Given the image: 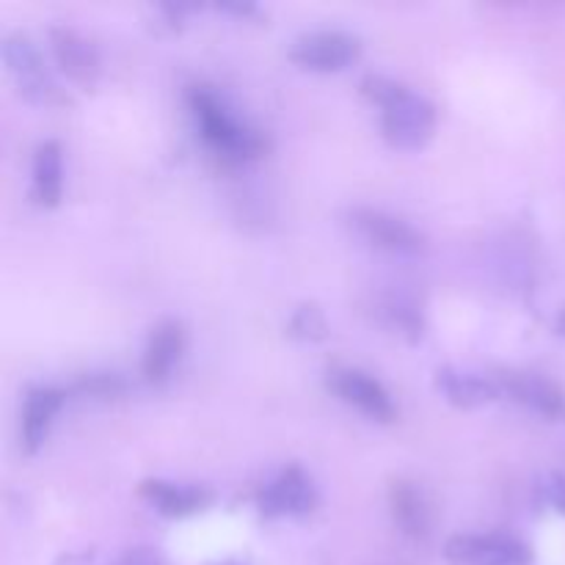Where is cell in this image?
Listing matches in <instances>:
<instances>
[{
	"instance_id": "6da1fadb",
	"label": "cell",
	"mask_w": 565,
	"mask_h": 565,
	"mask_svg": "<svg viewBox=\"0 0 565 565\" xmlns=\"http://www.w3.org/2000/svg\"><path fill=\"white\" fill-rule=\"evenodd\" d=\"M362 94L381 108V136L392 149L414 152L434 138L436 105L386 75H364Z\"/></svg>"
},
{
	"instance_id": "7a4b0ae2",
	"label": "cell",
	"mask_w": 565,
	"mask_h": 565,
	"mask_svg": "<svg viewBox=\"0 0 565 565\" xmlns=\"http://www.w3.org/2000/svg\"><path fill=\"white\" fill-rule=\"evenodd\" d=\"M188 110L204 147L226 163H248L263 154L265 138L248 121H243L230 108V103L210 86L188 88Z\"/></svg>"
},
{
	"instance_id": "3957f363",
	"label": "cell",
	"mask_w": 565,
	"mask_h": 565,
	"mask_svg": "<svg viewBox=\"0 0 565 565\" xmlns=\"http://www.w3.org/2000/svg\"><path fill=\"white\" fill-rule=\"evenodd\" d=\"M0 55L9 70L11 81H14L17 92L33 105H58L64 103V92H61L58 81L50 72L47 61H44L42 50L33 44L28 33H9L0 44Z\"/></svg>"
},
{
	"instance_id": "277c9868",
	"label": "cell",
	"mask_w": 565,
	"mask_h": 565,
	"mask_svg": "<svg viewBox=\"0 0 565 565\" xmlns=\"http://www.w3.org/2000/svg\"><path fill=\"white\" fill-rule=\"evenodd\" d=\"M345 218L353 235H359L367 246L379 248V252L395 254V257H417L425 252V235L401 215L356 204V207L348 210Z\"/></svg>"
},
{
	"instance_id": "5b68a950",
	"label": "cell",
	"mask_w": 565,
	"mask_h": 565,
	"mask_svg": "<svg viewBox=\"0 0 565 565\" xmlns=\"http://www.w3.org/2000/svg\"><path fill=\"white\" fill-rule=\"evenodd\" d=\"M287 55L301 70L331 75V72H342L356 64L362 55V39L351 31L320 28V31H307L292 39Z\"/></svg>"
},
{
	"instance_id": "8992f818",
	"label": "cell",
	"mask_w": 565,
	"mask_h": 565,
	"mask_svg": "<svg viewBox=\"0 0 565 565\" xmlns=\"http://www.w3.org/2000/svg\"><path fill=\"white\" fill-rule=\"evenodd\" d=\"M318 505V489L298 463L281 469L257 491V511L265 519H301Z\"/></svg>"
},
{
	"instance_id": "52a82bcc",
	"label": "cell",
	"mask_w": 565,
	"mask_h": 565,
	"mask_svg": "<svg viewBox=\"0 0 565 565\" xmlns=\"http://www.w3.org/2000/svg\"><path fill=\"white\" fill-rule=\"evenodd\" d=\"M450 565H530L533 552L524 541L505 533L452 535L445 544Z\"/></svg>"
},
{
	"instance_id": "ba28073f",
	"label": "cell",
	"mask_w": 565,
	"mask_h": 565,
	"mask_svg": "<svg viewBox=\"0 0 565 565\" xmlns=\"http://www.w3.org/2000/svg\"><path fill=\"white\" fill-rule=\"evenodd\" d=\"M326 384L342 403H348V406H353L364 417L375 419V423H392L397 417V406L392 401L390 390L364 370L334 367L326 375Z\"/></svg>"
},
{
	"instance_id": "9c48e42d",
	"label": "cell",
	"mask_w": 565,
	"mask_h": 565,
	"mask_svg": "<svg viewBox=\"0 0 565 565\" xmlns=\"http://www.w3.org/2000/svg\"><path fill=\"white\" fill-rule=\"evenodd\" d=\"M47 39L55 64L70 81L81 83L86 88L97 83L99 72H103V61H99V50L94 47L92 39H86L70 25H53Z\"/></svg>"
},
{
	"instance_id": "30bf717a",
	"label": "cell",
	"mask_w": 565,
	"mask_h": 565,
	"mask_svg": "<svg viewBox=\"0 0 565 565\" xmlns=\"http://www.w3.org/2000/svg\"><path fill=\"white\" fill-rule=\"evenodd\" d=\"M64 403L66 390H61V386H31L25 392L20 425V445L25 456H36L42 450Z\"/></svg>"
},
{
	"instance_id": "8fae6325",
	"label": "cell",
	"mask_w": 565,
	"mask_h": 565,
	"mask_svg": "<svg viewBox=\"0 0 565 565\" xmlns=\"http://www.w3.org/2000/svg\"><path fill=\"white\" fill-rule=\"evenodd\" d=\"M138 494L147 500L154 513L166 519H185L193 513H202L213 505V491L193 483H174V480L149 478L143 480Z\"/></svg>"
},
{
	"instance_id": "7c38bea8",
	"label": "cell",
	"mask_w": 565,
	"mask_h": 565,
	"mask_svg": "<svg viewBox=\"0 0 565 565\" xmlns=\"http://www.w3.org/2000/svg\"><path fill=\"white\" fill-rule=\"evenodd\" d=\"M497 381L502 386V395L511 397L513 403L546 419L565 423V392L552 379L541 373H502Z\"/></svg>"
},
{
	"instance_id": "4fadbf2b",
	"label": "cell",
	"mask_w": 565,
	"mask_h": 565,
	"mask_svg": "<svg viewBox=\"0 0 565 565\" xmlns=\"http://www.w3.org/2000/svg\"><path fill=\"white\" fill-rule=\"evenodd\" d=\"M188 334L180 320H163L149 334L147 348L141 356V373L149 384H166L185 353Z\"/></svg>"
},
{
	"instance_id": "5bb4252c",
	"label": "cell",
	"mask_w": 565,
	"mask_h": 565,
	"mask_svg": "<svg viewBox=\"0 0 565 565\" xmlns=\"http://www.w3.org/2000/svg\"><path fill=\"white\" fill-rule=\"evenodd\" d=\"M436 390L456 408H480L502 397V386L497 379H486L480 373H467V370L456 367H441L436 373Z\"/></svg>"
},
{
	"instance_id": "9a60e30c",
	"label": "cell",
	"mask_w": 565,
	"mask_h": 565,
	"mask_svg": "<svg viewBox=\"0 0 565 565\" xmlns=\"http://www.w3.org/2000/svg\"><path fill=\"white\" fill-rule=\"evenodd\" d=\"M31 193L42 207H58L64 196V149L53 138H44L33 149Z\"/></svg>"
},
{
	"instance_id": "2e32d148",
	"label": "cell",
	"mask_w": 565,
	"mask_h": 565,
	"mask_svg": "<svg viewBox=\"0 0 565 565\" xmlns=\"http://www.w3.org/2000/svg\"><path fill=\"white\" fill-rule=\"evenodd\" d=\"M390 511L392 522L406 539L423 541L430 533V508L423 489H417L408 480H397L390 489Z\"/></svg>"
},
{
	"instance_id": "e0dca14e",
	"label": "cell",
	"mask_w": 565,
	"mask_h": 565,
	"mask_svg": "<svg viewBox=\"0 0 565 565\" xmlns=\"http://www.w3.org/2000/svg\"><path fill=\"white\" fill-rule=\"evenodd\" d=\"M379 315L390 329H395L397 334H406L408 340H419L423 337V312H419L417 303L406 296H390L379 303Z\"/></svg>"
},
{
	"instance_id": "ac0fdd59",
	"label": "cell",
	"mask_w": 565,
	"mask_h": 565,
	"mask_svg": "<svg viewBox=\"0 0 565 565\" xmlns=\"http://www.w3.org/2000/svg\"><path fill=\"white\" fill-rule=\"evenodd\" d=\"M287 334L301 342H320L329 334V326H326L323 312L315 303H303L292 312L290 323H287Z\"/></svg>"
},
{
	"instance_id": "d6986e66",
	"label": "cell",
	"mask_w": 565,
	"mask_h": 565,
	"mask_svg": "<svg viewBox=\"0 0 565 565\" xmlns=\"http://www.w3.org/2000/svg\"><path fill=\"white\" fill-rule=\"evenodd\" d=\"M127 384L121 375L116 373H88L81 375L72 386V392L81 397H94V401H110V397L125 395Z\"/></svg>"
},
{
	"instance_id": "ffe728a7",
	"label": "cell",
	"mask_w": 565,
	"mask_h": 565,
	"mask_svg": "<svg viewBox=\"0 0 565 565\" xmlns=\"http://www.w3.org/2000/svg\"><path fill=\"white\" fill-rule=\"evenodd\" d=\"M544 497L561 516H565V475L552 472L544 483Z\"/></svg>"
},
{
	"instance_id": "44dd1931",
	"label": "cell",
	"mask_w": 565,
	"mask_h": 565,
	"mask_svg": "<svg viewBox=\"0 0 565 565\" xmlns=\"http://www.w3.org/2000/svg\"><path fill=\"white\" fill-rule=\"evenodd\" d=\"M110 565H163V557L154 550H149V546H138V550H130L121 557H116Z\"/></svg>"
},
{
	"instance_id": "7402d4cb",
	"label": "cell",
	"mask_w": 565,
	"mask_h": 565,
	"mask_svg": "<svg viewBox=\"0 0 565 565\" xmlns=\"http://www.w3.org/2000/svg\"><path fill=\"white\" fill-rule=\"evenodd\" d=\"M218 9L226 11V14L243 17V20H248V17H259V9L254 3H221Z\"/></svg>"
},
{
	"instance_id": "603a6c76",
	"label": "cell",
	"mask_w": 565,
	"mask_h": 565,
	"mask_svg": "<svg viewBox=\"0 0 565 565\" xmlns=\"http://www.w3.org/2000/svg\"><path fill=\"white\" fill-rule=\"evenodd\" d=\"M555 334L565 337V309H561V315L555 318Z\"/></svg>"
},
{
	"instance_id": "cb8c5ba5",
	"label": "cell",
	"mask_w": 565,
	"mask_h": 565,
	"mask_svg": "<svg viewBox=\"0 0 565 565\" xmlns=\"http://www.w3.org/2000/svg\"><path fill=\"white\" fill-rule=\"evenodd\" d=\"M218 565H246V563H241V561H224V563H218Z\"/></svg>"
}]
</instances>
